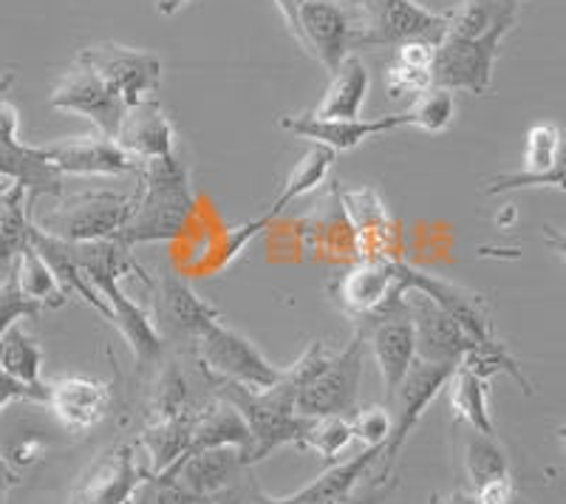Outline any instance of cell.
Segmentation results:
<instances>
[{
  "label": "cell",
  "mask_w": 566,
  "mask_h": 504,
  "mask_svg": "<svg viewBox=\"0 0 566 504\" xmlns=\"http://www.w3.org/2000/svg\"><path fill=\"white\" fill-rule=\"evenodd\" d=\"M136 176L139 188L134 190L130 216L114 239L128 252L139 244L179 239L196 210L190 176L176 154L139 162Z\"/></svg>",
  "instance_id": "1"
},
{
  "label": "cell",
  "mask_w": 566,
  "mask_h": 504,
  "mask_svg": "<svg viewBox=\"0 0 566 504\" xmlns=\"http://www.w3.org/2000/svg\"><path fill=\"white\" fill-rule=\"evenodd\" d=\"M71 259L74 264L83 270L85 279L91 281V286L103 295V301L111 309V324L123 332V337L128 340L130 351H134L136 360L145 366V363H156L161 355V335L156 329V324L150 321V315L142 309L139 304H134L128 295L123 292L119 281L136 272L139 266L134 264L130 252L125 250L119 241L105 239V241H85V244H69Z\"/></svg>",
  "instance_id": "2"
},
{
  "label": "cell",
  "mask_w": 566,
  "mask_h": 504,
  "mask_svg": "<svg viewBox=\"0 0 566 504\" xmlns=\"http://www.w3.org/2000/svg\"><path fill=\"white\" fill-rule=\"evenodd\" d=\"M212 386L221 400L239 408V414L250 428L252 448L247 456L250 468L272 456L277 448L301 445L303 433L310 428V417L297 414V388L286 377L281 375V380L264 391L230 380H212Z\"/></svg>",
  "instance_id": "3"
},
{
  "label": "cell",
  "mask_w": 566,
  "mask_h": 504,
  "mask_svg": "<svg viewBox=\"0 0 566 504\" xmlns=\"http://www.w3.org/2000/svg\"><path fill=\"white\" fill-rule=\"evenodd\" d=\"M283 23L310 57L337 72V65L354 52V20L337 0H275Z\"/></svg>",
  "instance_id": "4"
},
{
  "label": "cell",
  "mask_w": 566,
  "mask_h": 504,
  "mask_svg": "<svg viewBox=\"0 0 566 504\" xmlns=\"http://www.w3.org/2000/svg\"><path fill=\"white\" fill-rule=\"evenodd\" d=\"M134 193H116V190H85V193L69 196L57 210L38 219V230L52 239L69 241V244H85V241L116 239L130 216Z\"/></svg>",
  "instance_id": "5"
},
{
  "label": "cell",
  "mask_w": 566,
  "mask_h": 504,
  "mask_svg": "<svg viewBox=\"0 0 566 504\" xmlns=\"http://www.w3.org/2000/svg\"><path fill=\"white\" fill-rule=\"evenodd\" d=\"M363 363H366V335L354 329L352 340L340 351H332L315 377L297 391V414L310 420L352 417L357 411Z\"/></svg>",
  "instance_id": "6"
},
{
  "label": "cell",
  "mask_w": 566,
  "mask_h": 504,
  "mask_svg": "<svg viewBox=\"0 0 566 504\" xmlns=\"http://www.w3.org/2000/svg\"><path fill=\"white\" fill-rule=\"evenodd\" d=\"M357 329L366 335V346L371 349L374 360H377L388 402H394L399 382L406 380V375L417 363V332H413V317L411 309H408L406 290L397 292L377 312L363 317Z\"/></svg>",
  "instance_id": "7"
},
{
  "label": "cell",
  "mask_w": 566,
  "mask_h": 504,
  "mask_svg": "<svg viewBox=\"0 0 566 504\" xmlns=\"http://www.w3.org/2000/svg\"><path fill=\"white\" fill-rule=\"evenodd\" d=\"M193 340L201 366H205V371L212 380L241 382V386L255 388V391L272 388L281 380L283 369L272 366V363L258 351V346L250 337L230 329V326H224L221 321L205 326Z\"/></svg>",
  "instance_id": "8"
},
{
  "label": "cell",
  "mask_w": 566,
  "mask_h": 504,
  "mask_svg": "<svg viewBox=\"0 0 566 504\" xmlns=\"http://www.w3.org/2000/svg\"><path fill=\"white\" fill-rule=\"evenodd\" d=\"M80 60L97 74L125 105L150 99L161 83V60L142 49L119 43H97L80 52Z\"/></svg>",
  "instance_id": "9"
},
{
  "label": "cell",
  "mask_w": 566,
  "mask_h": 504,
  "mask_svg": "<svg viewBox=\"0 0 566 504\" xmlns=\"http://www.w3.org/2000/svg\"><path fill=\"white\" fill-rule=\"evenodd\" d=\"M0 176L27 188L29 201L40 196H63L65 176L52 165L43 145L18 139V111L0 94Z\"/></svg>",
  "instance_id": "10"
},
{
  "label": "cell",
  "mask_w": 566,
  "mask_h": 504,
  "mask_svg": "<svg viewBox=\"0 0 566 504\" xmlns=\"http://www.w3.org/2000/svg\"><path fill=\"white\" fill-rule=\"evenodd\" d=\"M397 266H399V279H402L406 290H419L428 297H433V301H437V304L442 306V309L448 312L459 326H462L464 335L473 340V346H476L473 351H490L504 346V343L495 337L490 306L479 292L464 290V286L451 284V281L431 275V272L417 270V266L402 264V261H397Z\"/></svg>",
  "instance_id": "11"
},
{
  "label": "cell",
  "mask_w": 566,
  "mask_h": 504,
  "mask_svg": "<svg viewBox=\"0 0 566 504\" xmlns=\"http://www.w3.org/2000/svg\"><path fill=\"white\" fill-rule=\"evenodd\" d=\"M453 375V366H437V363H422L417 360L411 366V371L406 375V380L399 382L394 402H397V417H394L391 437H388L386 448H382V468L380 476H377V485H382L388 476H391L394 465H397V456L406 448L408 437L417 428V422L422 420V414L428 411L437 395L448 386Z\"/></svg>",
  "instance_id": "12"
},
{
  "label": "cell",
  "mask_w": 566,
  "mask_h": 504,
  "mask_svg": "<svg viewBox=\"0 0 566 504\" xmlns=\"http://www.w3.org/2000/svg\"><path fill=\"white\" fill-rule=\"evenodd\" d=\"M49 103H52V108L71 111V114H80V117L91 119L99 128V134L111 136V139L119 130L125 108H128L80 57L54 83Z\"/></svg>",
  "instance_id": "13"
},
{
  "label": "cell",
  "mask_w": 566,
  "mask_h": 504,
  "mask_svg": "<svg viewBox=\"0 0 566 504\" xmlns=\"http://www.w3.org/2000/svg\"><path fill=\"white\" fill-rule=\"evenodd\" d=\"M408 309L417 332V360L437 366H462L476 346L442 306L419 290H406Z\"/></svg>",
  "instance_id": "14"
},
{
  "label": "cell",
  "mask_w": 566,
  "mask_h": 504,
  "mask_svg": "<svg viewBox=\"0 0 566 504\" xmlns=\"http://www.w3.org/2000/svg\"><path fill=\"white\" fill-rule=\"evenodd\" d=\"M504 40L442 38L433 57V88L484 94L493 83V65Z\"/></svg>",
  "instance_id": "15"
},
{
  "label": "cell",
  "mask_w": 566,
  "mask_h": 504,
  "mask_svg": "<svg viewBox=\"0 0 566 504\" xmlns=\"http://www.w3.org/2000/svg\"><path fill=\"white\" fill-rule=\"evenodd\" d=\"M335 150L323 148V145H315V148H310V154H303L301 162H297L295 168H292V174L286 176V185H283L281 196L266 208V213H261L258 219L247 221V224L235 227V230L227 233L224 259H221V264H230L239 252H244L247 246H250V241L255 239L261 230H266V227L286 210V204H292L295 199H303V196L315 193L323 185V179L328 176V170H332V165H335Z\"/></svg>",
  "instance_id": "16"
},
{
  "label": "cell",
  "mask_w": 566,
  "mask_h": 504,
  "mask_svg": "<svg viewBox=\"0 0 566 504\" xmlns=\"http://www.w3.org/2000/svg\"><path fill=\"white\" fill-rule=\"evenodd\" d=\"M63 176H136L139 162L105 134L71 136L43 145Z\"/></svg>",
  "instance_id": "17"
},
{
  "label": "cell",
  "mask_w": 566,
  "mask_h": 504,
  "mask_svg": "<svg viewBox=\"0 0 566 504\" xmlns=\"http://www.w3.org/2000/svg\"><path fill=\"white\" fill-rule=\"evenodd\" d=\"M148 476V468L136 462L134 445H119L85 473L71 493V504H128Z\"/></svg>",
  "instance_id": "18"
},
{
  "label": "cell",
  "mask_w": 566,
  "mask_h": 504,
  "mask_svg": "<svg viewBox=\"0 0 566 504\" xmlns=\"http://www.w3.org/2000/svg\"><path fill=\"white\" fill-rule=\"evenodd\" d=\"M408 117L406 114H386V117L374 119H323L315 114H290L281 117V128L290 134L301 136V139H312L315 145L343 154L357 145H363L371 136L391 134L397 128H406Z\"/></svg>",
  "instance_id": "19"
},
{
  "label": "cell",
  "mask_w": 566,
  "mask_h": 504,
  "mask_svg": "<svg viewBox=\"0 0 566 504\" xmlns=\"http://www.w3.org/2000/svg\"><path fill=\"white\" fill-rule=\"evenodd\" d=\"M406 290L397 259H360L335 284L337 301L352 317L363 321Z\"/></svg>",
  "instance_id": "20"
},
{
  "label": "cell",
  "mask_w": 566,
  "mask_h": 504,
  "mask_svg": "<svg viewBox=\"0 0 566 504\" xmlns=\"http://www.w3.org/2000/svg\"><path fill=\"white\" fill-rule=\"evenodd\" d=\"M45 406L65 431H88L108 417L111 391L91 377H63L45 382Z\"/></svg>",
  "instance_id": "21"
},
{
  "label": "cell",
  "mask_w": 566,
  "mask_h": 504,
  "mask_svg": "<svg viewBox=\"0 0 566 504\" xmlns=\"http://www.w3.org/2000/svg\"><path fill=\"white\" fill-rule=\"evenodd\" d=\"M114 143L125 154L134 156L136 162H150V159L176 154V130L159 99L150 97L125 108Z\"/></svg>",
  "instance_id": "22"
},
{
  "label": "cell",
  "mask_w": 566,
  "mask_h": 504,
  "mask_svg": "<svg viewBox=\"0 0 566 504\" xmlns=\"http://www.w3.org/2000/svg\"><path fill=\"white\" fill-rule=\"evenodd\" d=\"M247 468L250 462H247V451L241 448H210V451H201L181 462L174 473H159V476H176L185 487L216 502V496L241 482V473Z\"/></svg>",
  "instance_id": "23"
},
{
  "label": "cell",
  "mask_w": 566,
  "mask_h": 504,
  "mask_svg": "<svg viewBox=\"0 0 566 504\" xmlns=\"http://www.w3.org/2000/svg\"><path fill=\"white\" fill-rule=\"evenodd\" d=\"M340 199L357 233L354 244L360 250V259H394L388 252L394 241V219L388 216L380 193L374 188H354L346 190Z\"/></svg>",
  "instance_id": "24"
},
{
  "label": "cell",
  "mask_w": 566,
  "mask_h": 504,
  "mask_svg": "<svg viewBox=\"0 0 566 504\" xmlns=\"http://www.w3.org/2000/svg\"><path fill=\"white\" fill-rule=\"evenodd\" d=\"M154 292L156 321H159V324H168L176 335L196 337L205 326L216 324L221 317L216 306L207 304L199 292L190 290V284H185V281H181L179 275H174V272H165L159 284L154 286Z\"/></svg>",
  "instance_id": "25"
},
{
  "label": "cell",
  "mask_w": 566,
  "mask_h": 504,
  "mask_svg": "<svg viewBox=\"0 0 566 504\" xmlns=\"http://www.w3.org/2000/svg\"><path fill=\"white\" fill-rule=\"evenodd\" d=\"M522 12V0H462L448 12V32L451 40H504L513 32Z\"/></svg>",
  "instance_id": "26"
},
{
  "label": "cell",
  "mask_w": 566,
  "mask_h": 504,
  "mask_svg": "<svg viewBox=\"0 0 566 504\" xmlns=\"http://www.w3.org/2000/svg\"><path fill=\"white\" fill-rule=\"evenodd\" d=\"M210 448H241V451H247V456H250V448H252V433L250 428H247L244 417L239 414V408L232 406V402L221 400V397L212 402V406L201 408V411H196L193 414L190 448H187L185 460H190V456H196V453L201 451H210Z\"/></svg>",
  "instance_id": "27"
},
{
  "label": "cell",
  "mask_w": 566,
  "mask_h": 504,
  "mask_svg": "<svg viewBox=\"0 0 566 504\" xmlns=\"http://www.w3.org/2000/svg\"><path fill=\"white\" fill-rule=\"evenodd\" d=\"M382 456V445L366 448L363 453L352 456L346 462H337L335 468L323 471L321 476L312 482V485L301 487L292 496H283L277 502L283 504H346L348 496H352L354 485L366 476L368 468Z\"/></svg>",
  "instance_id": "28"
},
{
  "label": "cell",
  "mask_w": 566,
  "mask_h": 504,
  "mask_svg": "<svg viewBox=\"0 0 566 504\" xmlns=\"http://www.w3.org/2000/svg\"><path fill=\"white\" fill-rule=\"evenodd\" d=\"M448 402L459 422L479 433L495 437L493 417H490V377L473 366H457L448 380Z\"/></svg>",
  "instance_id": "29"
},
{
  "label": "cell",
  "mask_w": 566,
  "mask_h": 504,
  "mask_svg": "<svg viewBox=\"0 0 566 504\" xmlns=\"http://www.w3.org/2000/svg\"><path fill=\"white\" fill-rule=\"evenodd\" d=\"M368 85H371L368 69L360 63V57L348 54L337 65L335 77L328 83L321 105L312 114L323 119H360L363 103L368 97Z\"/></svg>",
  "instance_id": "30"
},
{
  "label": "cell",
  "mask_w": 566,
  "mask_h": 504,
  "mask_svg": "<svg viewBox=\"0 0 566 504\" xmlns=\"http://www.w3.org/2000/svg\"><path fill=\"white\" fill-rule=\"evenodd\" d=\"M190 428H193V414L185 411V414L150 420V426L139 433V445L148 451L150 476L174 471L185 460L190 448Z\"/></svg>",
  "instance_id": "31"
},
{
  "label": "cell",
  "mask_w": 566,
  "mask_h": 504,
  "mask_svg": "<svg viewBox=\"0 0 566 504\" xmlns=\"http://www.w3.org/2000/svg\"><path fill=\"white\" fill-rule=\"evenodd\" d=\"M27 188L9 181L7 193L0 199V272H9L18 264L20 252L32 246V216H29Z\"/></svg>",
  "instance_id": "32"
},
{
  "label": "cell",
  "mask_w": 566,
  "mask_h": 504,
  "mask_svg": "<svg viewBox=\"0 0 566 504\" xmlns=\"http://www.w3.org/2000/svg\"><path fill=\"white\" fill-rule=\"evenodd\" d=\"M464 473H468L470 493L482 491L499 479L513 476L507 453L495 442V437L479 433L473 428H468V433H464Z\"/></svg>",
  "instance_id": "33"
},
{
  "label": "cell",
  "mask_w": 566,
  "mask_h": 504,
  "mask_svg": "<svg viewBox=\"0 0 566 504\" xmlns=\"http://www.w3.org/2000/svg\"><path fill=\"white\" fill-rule=\"evenodd\" d=\"M14 275H18V284L20 290H23V295L32 297V301H38L43 309H57V306L65 304V292L63 286H60L57 275L52 272V266L45 264L43 255H40L34 246H29V250L20 252L18 264L12 266Z\"/></svg>",
  "instance_id": "34"
},
{
  "label": "cell",
  "mask_w": 566,
  "mask_h": 504,
  "mask_svg": "<svg viewBox=\"0 0 566 504\" xmlns=\"http://www.w3.org/2000/svg\"><path fill=\"white\" fill-rule=\"evenodd\" d=\"M40 366H43V351L27 329L12 326L7 335L0 337V369L9 377L27 382V386H43Z\"/></svg>",
  "instance_id": "35"
},
{
  "label": "cell",
  "mask_w": 566,
  "mask_h": 504,
  "mask_svg": "<svg viewBox=\"0 0 566 504\" xmlns=\"http://www.w3.org/2000/svg\"><path fill=\"white\" fill-rule=\"evenodd\" d=\"M352 442L354 431L348 417H315V420H310V428H306L297 448L321 453L326 460H340Z\"/></svg>",
  "instance_id": "36"
},
{
  "label": "cell",
  "mask_w": 566,
  "mask_h": 504,
  "mask_svg": "<svg viewBox=\"0 0 566 504\" xmlns=\"http://www.w3.org/2000/svg\"><path fill=\"white\" fill-rule=\"evenodd\" d=\"M408 125L424 130V134H442L451 128L457 117V103H453V91L431 88L419 94L417 103L406 111Z\"/></svg>",
  "instance_id": "37"
},
{
  "label": "cell",
  "mask_w": 566,
  "mask_h": 504,
  "mask_svg": "<svg viewBox=\"0 0 566 504\" xmlns=\"http://www.w3.org/2000/svg\"><path fill=\"white\" fill-rule=\"evenodd\" d=\"M128 504H216L185 487L176 476H148Z\"/></svg>",
  "instance_id": "38"
},
{
  "label": "cell",
  "mask_w": 566,
  "mask_h": 504,
  "mask_svg": "<svg viewBox=\"0 0 566 504\" xmlns=\"http://www.w3.org/2000/svg\"><path fill=\"white\" fill-rule=\"evenodd\" d=\"M43 312V306L32 297L23 295L18 284V275L14 270L7 272V279L0 281V337L7 335L12 326H18V321L23 317H38Z\"/></svg>",
  "instance_id": "39"
},
{
  "label": "cell",
  "mask_w": 566,
  "mask_h": 504,
  "mask_svg": "<svg viewBox=\"0 0 566 504\" xmlns=\"http://www.w3.org/2000/svg\"><path fill=\"white\" fill-rule=\"evenodd\" d=\"M433 88V72L428 69H413V65L397 63L391 60L386 72V94L391 99H406L419 97L424 91Z\"/></svg>",
  "instance_id": "40"
},
{
  "label": "cell",
  "mask_w": 566,
  "mask_h": 504,
  "mask_svg": "<svg viewBox=\"0 0 566 504\" xmlns=\"http://www.w3.org/2000/svg\"><path fill=\"white\" fill-rule=\"evenodd\" d=\"M348 420H352L354 440L366 442V448H374V445L386 448L394 428V417L386 406H368L363 408V411H354Z\"/></svg>",
  "instance_id": "41"
},
{
  "label": "cell",
  "mask_w": 566,
  "mask_h": 504,
  "mask_svg": "<svg viewBox=\"0 0 566 504\" xmlns=\"http://www.w3.org/2000/svg\"><path fill=\"white\" fill-rule=\"evenodd\" d=\"M187 411V386L181 380L179 369H168L159 377L154 391V420L161 417H176Z\"/></svg>",
  "instance_id": "42"
},
{
  "label": "cell",
  "mask_w": 566,
  "mask_h": 504,
  "mask_svg": "<svg viewBox=\"0 0 566 504\" xmlns=\"http://www.w3.org/2000/svg\"><path fill=\"white\" fill-rule=\"evenodd\" d=\"M20 400L43 402L45 406V382L43 386H27V382L14 380V377H9L7 371L0 369V411H3L9 402H20Z\"/></svg>",
  "instance_id": "43"
},
{
  "label": "cell",
  "mask_w": 566,
  "mask_h": 504,
  "mask_svg": "<svg viewBox=\"0 0 566 504\" xmlns=\"http://www.w3.org/2000/svg\"><path fill=\"white\" fill-rule=\"evenodd\" d=\"M473 496H476V504H524L522 498H518V493H515L513 476L499 479V482L482 487V491H476Z\"/></svg>",
  "instance_id": "44"
},
{
  "label": "cell",
  "mask_w": 566,
  "mask_h": 504,
  "mask_svg": "<svg viewBox=\"0 0 566 504\" xmlns=\"http://www.w3.org/2000/svg\"><path fill=\"white\" fill-rule=\"evenodd\" d=\"M394 0H352V20H354V34L366 29L377 14L382 12L386 7H391Z\"/></svg>",
  "instance_id": "45"
},
{
  "label": "cell",
  "mask_w": 566,
  "mask_h": 504,
  "mask_svg": "<svg viewBox=\"0 0 566 504\" xmlns=\"http://www.w3.org/2000/svg\"><path fill=\"white\" fill-rule=\"evenodd\" d=\"M544 241L558 252L560 259L566 261V227H553V224H544Z\"/></svg>",
  "instance_id": "46"
},
{
  "label": "cell",
  "mask_w": 566,
  "mask_h": 504,
  "mask_svg": "<svg viewBox=\"0 0 566 504\" xmlns=\"http://www.w3.org/2000/svg\"><path fill=\"white\" fill-rule=\"evenodd\" d=\"M431 504H476V496L470 491H457L451 496H431Z\"/></svg>",
  "instance_id": "47"
},
{
  "label": "cell",
  "mask_w": 566,
  "mask_h": 504,
  "mask_svg": "<svg viewBox=\"0 0 566 504\" xmlns=\"http://www.w3.org/2000/svg\"><path fill=\"white\" fill-rule=\"evenodd\" d=\"M185 3H187V0H156V9H159L161 14H168V18H170V14L179 12Z\"/></svg>",
  "instance_id": "48"
},
{
  "label": "cell",
  "mask_w": 566,
  "mask_h": 504,
  "mask_svg": "<svg viewBox=\"0 0 566 504\" xmlns=\"http://www.w3.org/2000/svg\"><path fill=\"white\" fill-rule=\"evenodd\" d=\"M12 83H14V74H3V77H0V94H7Z\"/></svg>",
  "instance_id": "49"
},
{
  "label": "cell",
  "mask_w": 566,
  "mask_h": 504,
  "mask_svg": "<svg viewBox=\"0 0 566 504\" xmlns=\"http://www.w3.org/2000/svg\"><path fill=\"white\" fill-rule=\"evenodd\" d=\"M7 188H9V179H3V176H0V199H3Z\"/></svg>",
  "instance_id": "50"
},
{
  "label": "cell",
  "mask_w": 566,
  "mask_h": 504,
  "mask_svg": "<svg viewBox=\"0 0 566 504\" xmlns=\"http://www.w3.org/2000/svg\"><path fill=\"white\" fill-rule=\"evenodd\" d=\"M558 440H560V445H564V451H566V426L558 428Z\"/></svg>",
  "instance_id": "51"
},
{
  "label": "cell",
  "mask_w": 566,
  "mask_h": 504,
  "mask_svg": "<svg viewBox=\"0 0 566 504\" xmlns=\"http://www.w3.org/2000/svg\"><path fill=\"white\" fill-rule=\"evenodd\" d=\"M363 504H380V502H371V498H368V502H363Z\"/></svg>",
  "instance_id": "52"
},
{
  "label": "cell",
  "mask_w": 566,
  "mask_h": 504,
  "mask_svg": "<svg viewBox=\"0 0 566 504\" xmlns=\"http://www.w3.org/2000/svg\"><path fill=\"white\" fill-rule=\"evenodd\" d=\"M0 462H7V456H3V453H0Z\"/></svg>",
  "instance_id": "53"
}]
</instances>
